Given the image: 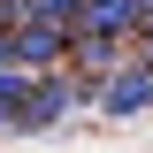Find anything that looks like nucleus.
<instances>
[{"instance_id":"1","label":"nucleus","mask_w":153,"mask_h":153,"mask_svg":"<svg viewBox=\"0 0 153 153\" xmlns=\"http://www.w3.org/2000/svg\"><path fill=\"white\" fill-rule=\"evenodd\" d=\"M146 23H153V0H84L69 38H130Z\"/></svg>"},{"instance_id":"2","label":"nucleus","mask_w":153,"mask_h":153,"mask_svg":"<svg viewBox=\"0 0 153 153\" xmlns=\"http://www.w3.org/2000/svg\"><path fill=\"white\" fill-rule=\"evenodd\" d=\"M69 100H76L69 76H38L31 92H23V107H16V130H54L61 115H69Z\"/></svg>"},{"instance_id":"3","label":"nucleus","mask_w":153,"mask_h":153,"mask_svg":"<svg viewBox=\"0 0 153 153\" xmlns=\"http://www.w3.org/2000/svg\"><path fill=\"white\" fill-rule=\"evenodd\" d=\"M61 54H69V31H38V23H16L8 31V61L16 69H54Z\"/></svg>"},{"instance_id":"4","label":"nucleus","mask_w":153,"mask_h":153,"mask_svg":"<svg viewBox=\"0 0 153 153\" xmlns=\"http://www.w3.org/2000/svg\"><path fill=\"white\" fill-rule=\"evenodd\" d=\"M100 107L107 115H138V107H153V69L138 61V69H115L107 84H100Z\"/></svg>"},{"instance_id":"5","label":"nucleus","mask_w":153,"mask_h":153,"mask_svg":"<svg viewBox=\"0 0 153 153\" xmlns=\"http://www.w3.org/2000/svg\"><path fill=\"white\" fill-rule=\"evenodd\" d=\"M76 8H84V0H16V8H8V31H16V23H38V31H76Z\"/></svg>"},{"instance_id":"6","label":"nucleus","mask_w":153,"mask_h":153,"mask_svg":"<svg viewBox=\"0 0 153 153\" xmlns=\"http://www.w3.org/2000/svg\"><path fill=\"white\" fill-rule=\"evenodd\" d=\"M115 46H123V38H69V54L84 61V69H115V61H123Z\"/></svg>"}]
</instances>
